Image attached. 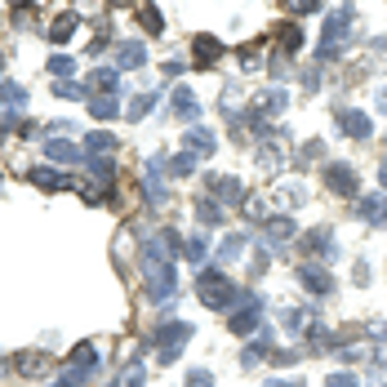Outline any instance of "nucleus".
I'll return each mask as SVG.
<instances>
[{"mask_svg":"<svg viewBox=\"0 0 387 387\" xmlns=\"http://www.w3.org/2000/svg\"><path fill=\"white\" fill-rule=\"evenodd\" d=\"M201 298H205L210 307H228V303H232L228 276H223V272H205V276H201Z\"/></svg>","mask_w":387,"mask_h":387,"instance_id":"obj_1","label":"nucleus"},{"mask_svg":"<svg viewBox=\"0 0 387 387\" xmlns=\"http://www.w3.org/2000/svg\"><path fill=\"white\" fill-rule=\"evenodd\" d=\"M325 178H329V187H334V192H352V187H356V174L347 165H334Z\"/></svg>","mask_w":387,"mask_h":387,"instance_id":"obj_2","label":"nucleus"},{"mask_svg":"<svg viewBox=\"0 0 387 387\" xmlns=\"http://www.w3.org/2000/svg\"><path fill=\"white\" fill-rule=\"evenodd\" d=\"M343 134H352V138H370V125H365V116L361 111H343Z\"/></svg>","mask_w":387,"mask_h":387,"instance_id":"obj_3","label":"nucleus"},{"mask_svg":"<svg viewBox=\"0 0 387 387\" xmlns=\"http://www.w3.org/2000/svg\"><path fill=\"white\" fill-rule=\"evenodd\" d=\"M219 49H223L219 41H210V36H196V63H214V58H219Z\"/></svg>","mask_w":387,"mask_h":387,"instance_id":"obj_4","label":"nucleus"},{"mask_svg":"<svg viewBox=\"0 0 387 387\" xmlns=\"http://www.w3.org/2000/svg\"><path fill=\"white\" fill-rule=\"evenodd\" d=\"M361 214H365V219H374V223H387V196H374V201H365Z\"/></svg>","mask_w":387,"mask_h":387,"instance_id":"obj_5","label":"nucleus"},{"mask_svg":"<svg viewBox=\"0 0 387 387\" xmlns=\"http://www.w3.org/2000/svg\"><path fill=\"white\" fill-rule=\"evenodd\" d=\"M187 147H196V152H214V134H210V129H192V134H187Z\"/></svg>","mask_w":387,"mask_h":387,"instance_id":"obj_6","label":"nucleus"},{"mask_svg":"<svg viewBox=\"0 0 387 387\" xmlns=\"http://www.w3.org/2000/svg\"><path fill=\"white\" fill-rule=\"evenodd\" d=\"M174 111H178V116H187V120H192V116H196V98H192L187 89H178V93H174Z\"/></svg>","mask_w":387,"mask_h":387,"instance_id":"obj_7","label":"nucleus"},{"mask_svg":"<svg viewBox=\"0 0 387 387\" xmlns=\"http://www.w3.org/2000/svg\"><path fill=\"white\" fill-rule=\"evenodd\" d=\"M303 285L307 289H329V276L320 267H303Z\"/></svg>","mask_w":387,"mask_h":387,"instance_id":"obj_8","label":"nucleus"},{"mask_svg":"<svg viewBox=\"0 0 387 387\" xmlns=\"http://www.w3.org/2000/svg\"><path fill=\"white\" fill-rule=\"evenodd\" d=\"M45 152H49V160H80V152L71 143H49Z\"/></svg>","mask_w":387,"mask_h":387,"instance_id":"obj_9","label":"nucleus"},{"mask_svg":"<svg viewBox=\"0 0 387 387\" xmlns=\"http://www.w3.org/2000/svg\"><path fill=\"white\" fill-rule=\"evenodd\" d=\"M143 63V45H120V67H138Z\"/></svg>","mask_w":387,"mask_h":387,"instance_id":"obj_10","label":"nucleus"},{"mask_svg":"<svg viewBox=\"0 0 387 387\" xmlns=\"http://www.w3.org/2000/svg\"><path fill=\"white\" fill-rule=\"evenodd\" d=\"M71 32H76V14H63L58 23H54V41H67Z\"/></svg>","mask_w":387,"mask_h":387,"instance_id":"obj_11","label":"nucleus"},{"mask_svg":"<svg viewBox=\"0 0 387 387\" xmlns=\"http://www.w3.org/2000/svg\"><path fill=\"white\" fill-rule=\"evenodd\" d=\"M32 183H41V187H63L67 178H63V174H49V169H32Z\"/></svg>","mask_w":387,"mask_h":387,"instance_id":"obj_12","label":"nucleus"},{"mask_svg":"<svg viewBox=\"0 0 387 387\" xmlns=\"http://www.w3.org/2000/svg\"><path fill=\"white\" fill-rule=\"evenodd\" d=\"M138 14H143V27H147V32H160V27H165V23H160V9H152V5H143Z\"/></svg>","mask_w":387,"mask_h":387,"instance_id":"obj_13","label":"nucleus"},{"mask_svg":"<svg viewBox=\"0 0 387 387\" xmlns=\"http://www.w3.org/2000/svg\"><path fill=\"white\" fill-rule=\"evenodd\" d=\"M89 107H93V116H111V111H116V102H111V98H93Z\"/></svg>","mask_w":387,"mask_h":387,"instance_id":"obj_14","label":"nucleus"},{"mask_svg":"<svg viewBox=\"0 0 387 387\" xmlns=\"http://www.w3.org/2000/svg\"><path fill=\"white\" fill-rule=\"evenodd\" d=\"M329 387H356L352 374H329Z\"/></svg>","mask_w":387,"mask_h":387,"instance_id":"obj_15","label":"nucleus"},{"mask_svg":"<svg viewBox=\"0 0 387 387\" xmlns=\"http://www.w3.org/2000/svg\"><path fill=\"white\" fill-rule=\"evenodd\" d=\"M49 67L54 71H71V58H63V54H58V58H49Z\"/></svg>","mask_w":387,"mask_h":387,"instance_id":"obj_16","label":"nucleus"},{"mask_svg":"<svg viewBox=\"0 0 387 387\" xmlns=\"http://www.w3.org/2000/svg\"><path fill=\"white\" fill-rule=\"evenodd\" d=\"M379 102H383V111H387V89H383V93H379Z\"/></svg>","mask_w":387,"mask_h":387,"instance_id":"obj_17","label":"nucleus"},{"mask_svg":"<svg viewBox=\"0 0 387 387\" xmlns=\"http://www.w3.org/2000/svg\"><path fill=\"white\" fill-rule=\"evenodd\" d=\"M267 387H294V383H267Z\"/></svg>","mask_w":387,"mask_h":387,"instance_id":"obj_18","label":"nucleus"},{"mask_svg":"<svg viewBox=\"0 0 387 387\" xmlns=\"http://www.w3.org/2000/svg\"><path fill=\"white\" fill-rule=\"evenodd\" d=\"M383 183H387V165H383Z\"/></svg>","mask_w":387,"mask_h":387,"instance_id":"obj_19","label":"nucleus"}]
</instances>
